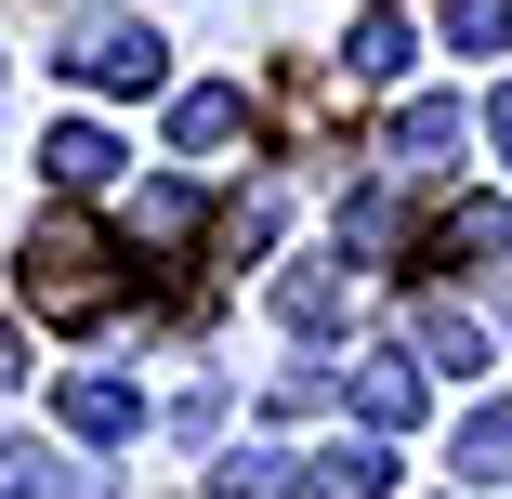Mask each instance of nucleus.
<instances>
[{"instance_id": "1", "label": "nucleus", "mask_w": 512, "mask_h": 499, "mask_svg": "<svg viewBox=\"0 0 512 499\" xmlns=\"http://www.w3.org/2000/svg\"><path fill=\"white\" fill-rule=\"evenodd\" d=\"M27 303H40V316H106V303H119L106 237H92V224H40V237H27Z\"/></svg>"}, {"instance_id": "2", "label": "nucleus", "mask_w": 512, "mask_h": 499, "mask_svg": "<svg viewBox=\"0 0 512 499\" xmlns=\"http://www.w3.org/2000/svg\"><path fill=\"white\" fill-rule=\"evenodd\" d=\"M158 66H171V40L145 14H79L66 27V79L79 92H158Z\"/></svg>"}, {"instance_id": "3", "label": "nucleus", "mask_w": 512, "mask_h": 499, "mask_svg": "<svg viewBox=\"0 0 512 499\" xmlns=\"http://www.w3.org/2000/svg\"><path fill=\"white\" fill-rule=\"evenodd\" d=\"M53 421H66L79 447H119V434H145V394H132L119 368H79V381L53 394Z\"/></svg>"}, {"instance_id": "4", "label": "nucleus", "mask_w": 512, "mask_h": 499, "mask_svg": "<svg viewBox=\"0 0 512 499\" xmlns=\"http://www.w3.org/2000/svg\"><path fill=\"white\" fill-rule=\"evenodd\" d=\"M342 316H355V276H342V263H289V276H276V329L329 342Z\"/></svg>"}, {"instance_id": "5", "label": "nucleus", "mask_w": 512, "mask_h": 499, "mask_svg": "<svg viewBox=\"0 0 512 499\" xmlns=\"http://www.w3.org/2000/svg\"><path fill=\"white\" fill-rule=\"evenodd\" d=\"M355 408H368V434H407V421H421V355H407V342L355 355Z\"/></svg>"}, {"instance_id": "6", "label": "nucleus", "mask_w": 512, "mask_h": 499, "mask_svg": "<svg viewBox=\"0 0 512 499\" xmlns=\"http://www.w3.org/2000/svg\"><path fill=\"white\" fill-rule=\"evenodd\" d=\"M394 171H460V106H447V92L394 106Z\"/></svg>"}, {"instance_id": "7", "label": "nucleus", "mask_w": 512, "mask_h": 499, "mask_svg": "<svg viewBox=\"0 0 512 499\" xmlns=\"http://www.w3.org/2000/svg\"><path fill=\"white\" fill-rule=\"evenodd\" d=\"M460 486H512V394H486V408H460Z\"/></svg>"}, {"instance_id": "8", "label": "nucleus", "mask_w": 512, "mask_h": 499, "mask_svg": "<svg viewBox=\"0 0 512 499\" xmlns=\"http://www.w3.org/2000/svg\"><path fill=\"white\" fill-rule=\"evenodd\" d=\"M316 486H329V499H394V434H342V447H316Z\"/></svg>"}, {"instance_id": "9", "label": "nucleus", "mask_w": 512, "mask_h": 499, "mask_svg": "<svg viewBox=\"0 0 512 499\" xmlns=\"http://www.w3.org/2000/svg\"><path fill=\"white\" fill-rule=\"evenodd\" d=\"M342 53H355V79L381 92V79H407V53H421V27H407L394 0H368V14H355V40H342Z\"/></svg>"}, {"instance_id": "10", "label": "nucleus", "mask_w": 512, "mask_h": 499, "mask_svg": "<svg viewBox=\"0 0 512 499\" xmlns=\"http://www.w3.org/2000/svg\"><path fill=\"white\" fill-rule=\"evenodd\" d=\"M237 132H250V92H184V106H171V145L184 158H224Z\"/></svg>"}, {"instance_id": "11", "label": "nucleus", "mask_w": 512, "mask_h": 499, "mask_svg": "<svg viewBox=\"0 0 512 499\" xmlns=\"http://www.w3.org/2000/svg\"><path fill=\"white\" fill-rule=\"evenodd\" d=\"M40 171H53L66 197H92V184H106V171H119V145H106V132H92V119H66V132H40Z\"/></svg>"}, {"instance_id": "12", "label": "nucleus", "mask_w": 512, "mask_h": 499, "mask_svg": "<svg viewBox=\"0 0 512 499\" xmlns=\"http://www.w3.org/2000/svg\"><path fill=\"white\" fill-rule=\"evenodd\" d=\"M0 499H79V460L40 447V434H14V447H0Z\"/></svg>"}, {"instance_id": "13", "label": "nucleus", "mask_w": 512, "mask_h": 499, "mask_svg": "<svg viewBox=\"0 0 512 499\" xmlns=\"http://www.w3.org/2000/svg\"><path fill=\"white\" fill-rule=\"evenodd\" d=\"M407 355H421V368H486V329L460 303H421V316H407Z\"/></svg>"}, {"instance_id": "14", "label": "nucleus", "mask_w": 512, "mask_h": 499, "mask_svg": "<svg viewBox=\"0 0 512 499\" xmlns=\"http://www.w3.org/2000/svg\"><path fill=\"white\" fill-rule=\"evenodd\" d=\"M302 473H316V460H289V447H237L224 460V499H289Z\"/></svg>"}, {"instance_id": "15", "label": "nucleus", "mask_w": 512, "mask_h": 499, "mask_svg": "<svg viewBox=\"0 0 512 499\" xmlns=\"http://www.w3.org/2000/svg\"><path fill=\"white\" fill-rule=\"evenodd\" d=\"M447 250L499 263V250H512V211H499V197H460V211H447Z\"/></svg>"}, {"instance_id": "16", "label": "nucleus", "mask_w": 512, "mask_h": 499, "mask_svg": "<svg viewBox=\"0 0 512 499\" xmlns=\"http://www.w3.org/2000/svg\"><path fill=\"white\" fill-rule=\"evenodd\" d=\"M394 237H407V224H394V197H381V184L342 197V263H355V250H394Z\"/></svg>"}, {"instance_id": "17", "label": "nucleus", "mask_w": 512, "mask_h": 499, "mask_svg": "<svg viewBox=\"0 0 512 499\" xmlns=\"http://www.w3.org/2000/svg\"><path fill=\"white\" fill-rule=\"evenodd\" d=\"M184 224H197V184H145L132 197V237H184Z\"/></svg>"}, {"instance_id": "18", "label": "nucleus", "mask_w": 512, "mask_h": 499, "mask_svg": "<svg viewBox=\"0 0 512 499\" xmlns=\"http://www.w3.org/2000/svg\"><path fill=\"white\" fill-rule=\"evenodd\" d=\"M447 27H460V53H499V40H512V0H460Z\"/></svg>"}, {"instance_id": "19", "label": "nucleus", "mask_w": 512, "mask_h": 499, "mask_svg": "<svg viewBox=\"0 0 512 499\" xmlns=\"http://www.w3.org/2000/svg\"><path fill=\"white\" fill-rule=\"evenodd\" d=\"M486 145H499V171H512V92H499V106H486Z\"/></svg>"}, {"instance_id": "20", "label": "nucleus", "mask_w": 512, "mask_h": 499, "mask_svg": "<svg viewBox=\"0 0 512 499\" xmlns=\"http://www.w3.org/2000/svg\"><path fill=\"white\" fill-rule=\"evenodd\" d=\"M499 329H512V289H499Z\"/></svg>"}, {"instance_id": "21", "label": "nucleus", "mask_w": 512, "mask_h": 499, "mask_svg": "<svg viewBox=\"0 0 512 499\" xmlns=\"http://www.w3.org/2000/svg\"><path fill=\"white\" fill-rule=\"evenodd\" d=\"M0 92H14V79H0Z\"/></svg>"}]
</instances>
